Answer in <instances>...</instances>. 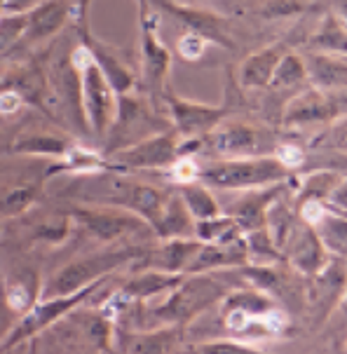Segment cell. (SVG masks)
<instances>
[{"label":"cell","instance_id":"9c48e42d","mask_svg":"<svg viewBox=\"0 0 347 354\" xmlns=\"http://www.w3.org/2000/svg\"><path fill=\"white\" fill-rule=\"evenodd\" d=\"M308 85L324 94H343L347 85V64L345 54L308 52L303 54Z\"/></svg>","mask_w":347,"mask_h":354},{"label":"cell","instance_id":"52a82bcc","mask_svg":"<svg viewBox=\"0 0 347 354\" xmlns=\"http://www.w3.org/2000/svg\"><path fill=\"white\" fill-rule=\"evenodd\" d=\"M205 139L212 151L223 158H251V155H263L265 134L249 122L221 120L216 127L205 134Z\"/></svg>","mask_w":347,"mask_h":354},{"label":"cell","instance_id":"9a60e30c","mask_svg":"<svg viewBox=\"0 0 347 354\" xmlns=\"http://www.w3.org/2000/svg\"><path fill=\"white\" fill-rule=\"evenodd\" d=\"M310 52H326V54H345L347 47V33L345 24L340 17L328 15L324 21L319 24V31L310 40Z\"/></svg>","mask_w":347,"mask_h":354},{"label":"cell","instance_id":"d4e9b609","mask_svg":"<svg viewBox=\"0 0 347 354\" xmlns=\"http://www.w3.org/2000/svg\"><path fill=\"white\" fill-rule=\"evenodd\" d=\"M28 301H31V298H28L26 289H21V286H15V289H10L8 303H10L12 310H26Z\"/></svg>","mask_w":347,"mask_h":354},{"label":"cell","instance_id":"7402d4cb","mask_svg":"<svg viewBox=\"0 0 347 354\" xmlns=\"http://www.w3.org/2000/svg\"><path fill=\"white\" fill-rule=\"evenodd\" d=\"M202 354H261V352H254V350H249V347H242L235 343H212V345L202 347Z\"/></svg>","mask_w":347,"mask_h":354},{"label":"cell","instance_id":"e0dca14e","mask_svg":"<svg viewBox=\"0 0 347 354\" xmlns=\"http://www.w3.org/2000/svg\"><path fill=\"white\" fill-rule=\"evenodd\" d=\"M80 298H82V293H80V296H75V298H71V301H57V303H50V305H43V308L33 310V315L28 317V319L19 326L21 328L19 335L31 333V331H35V328L45 326L47 322H52L55 317H59L66 308H71V305H73L75 301H80Z\"/></svg>","mask_w":347,"mask_h":354},{"label":"cell","instance_id":"8fae6325","mask_svg":"<svg viewBox=\"0 0 347 354\" xmlns=\"http://www.w3.org/2000/svg\"><path fill=\"white\" fill-rule=\"evenodd\" d=\"M124 256H101V258H92L87 263H77V266L64 270L62 274L55 279V291L57 293H71L75 291L80 284H85L87 279H94L99 272H109L113 266L122 263Z\"/></svg>","mask_w":347,"mask_h":354},{"label":"cell","instance_id":"484cf974","mask_svg":"<svg viewBox=\"0 0 347 354\" xmlns=\"http://www.w3.org/2000/svg\"><path fill=\"white\" fill-rule=\"evenodd\" d=\"M3 8L8 12H21L28 8H38V0H5Z\"/></svg>","mask_w":347,"mask_h":354},{"label":"cell","instance_id":"7c38bea8","mask_svg":"<svg viewBox=\"0 0 347 354\" xmlns=\"http://www.w3.org/2000/svg\"><path fill=\"white\" fill-rule=\"evenodd\" d=\"M80 218L85 221L89 230L101 239H115L120 235H127L141 227V221L136 216L129 214H80Z\"/></svg>","mask_w":347,"mask_h":354},{"label":"cell","instance_id":"8992f818","mask_svg":"<svg viewBox=\"0 0 347 354\" xmlns=\"http://www.w3.org/2000/svg\"><path fill=\"white\" fill-rule=\"evenodd\" d=\"M141 64L148 92L162 94L167 89L171 54L158 33V17L146 10L141 12Z\"/></svg>","mask_w":347,"mask_h":354},{"label":"cell","instance_id":"4fadbf2b","mask_svg":"<svg viewBox=\"0 0 347 354\" xmlns=\"http://www.w3.org/2000/svg\"><path fill=\"white\" fill-rule=\"evenodd\" d=\"M305 85H308V71H305L303 54H296L289 50L279 59L268 87H272L274 92H284V89H296V92H301Z\"/></svg>","mask_w":347,"mask_h":354},{"label":"cell","instance_id":"44dd1931","mask_svg":"<svg viewBox=\"0 0 347 354\" xmlns=\"http://www.w3.org/2000/svg\"><path fill=\"white\" fill-rule=\"evenodd\" d=\"M171 176L176 178V181H181L183 185L185 183H195V178H200V165H197V162L190 158V155H185V158H178L171 165Z\"/></svg>","mask_w":347,"mask_h":354},{"label":"cell","instance_id":"30bf717a","mask_svg":"<svg viewBox=\"0 0 347 354\" xmlns=\"http://www.w3.org/2000/svg\"><path fill=\"white\" fill-rule=\"evenodd\" d=\"M286 52H289V47L284 43H272L244 59L242 66H239V75H237L239 87L247 89V92H261V89H265L270 85L279 59H282Z\"/></svg>","mask_w":347,"mask_h":354},{"label":"cell","instance_id":"277c9868","mask_svg":"<svg viewBox=\"0 0 347 354\" xmlns=\"http://www.w3.org/2000/svg\"><path fill=\"white\" fill-rule=\"evenodd\" d=\"M340 94H324L319 89L303 87L289 99L282 111L284 127H310V124H333V120H343L345 106Z\"/></svg>","mask_w":347,"mask_h":354},{"label":"cell","instance_id":"ac0fdd59","mask_svg":"<svg viewBox=\"0 0 347 354\" xmlns=\"http://www.w3.org/2000/svg\"><path fill=\"white\" fill-rule=\"evenodd\" d=\"M207 50V40L197 33L185 31L181 38H178V54L185 59V62H197L202 59V54Z\"/></svg>","mask_w":347,"mask_h":354},{"label":"cell","instance_id":"ffe728a7","mask_svg":"<svg viewBox=\"0 0 347 354\" xmlns=\"http://www.w3.org/2000/svg\"><path fill=\"white\" fill-rule=\"evenodd\" d=\"M197 247L195 244H185V242H176L171 247H167V251H162V268L165 270H178L185 263L188 256H195Z\"/></svg>","mask_w":347,"mask_h":354},{"label":"cell","instance_id":"d6986e66","mask_svg":"<svg viewBox=\"0 0 347 354\" xmlns=\"http://www.w3.org/2000/svg\"><path fill=\"white\" fill-rule=\"evenodd\" d=\"M272 155H274V160H277L286 171L301 167L303 160H305L303 148L296 146V143H277V146H274V151H272Z\"/></svg>","mask_w":347,"mask_h":354},{"label":"cell","instance_id":"3957f363","mask_svg":"<svg viewBox=\"0 0 347 354\" xmlns=\"http://www.w3.org/2000/svg\"><path fill=\"white\" fill-rule=\"evenodd\" d=\"M193 151V139H183L174 129H167L118 151L115 160L120 167L127 169H158V167H171L178 158H185Z\"/></svg>","mask_w":347,"mask_h":354},{"label":"cell","instance_id":"7a4b0ae2","mask_svg":"<svg viewBox=\"0 0 347 354\" xmlns=\"http://www.w3.org/2000/svg\"><path fill=\"white\" fill-rule=\"evenodd\" d=\"M200 178L216 188H259L289 178V171L274 160V155H251V158H225L202 169Z\"/></svg>","mask_w":347,"mask_h":354},{"label":"cell","instance_id":"6da1fadb","mask_svg":"<svg viewBox=\"0 0 347 354\" xmlns=\"http://www.w3.org/2000/svg\"><path fill=\"white\" fill-rule=\"evenodd\" d=\"M71 64H73L75 73L80 77L82 111L87 115L89 127L94 129L97 136L109 134L118 113V94L113 92V87L109 85V80H106L97 62H94L92 52L85 45L73 52Z\"/></svg>","mask_w":347,"mask_h":354},{"label":"cell","instance_id":"ba28073f","mask_svg":"<svg viewBox=\"0 0 347 354\" xmlns=\"http://www.w3.org/2000/svg\"><path fill=\"white\" fill-rule=\"evenodd\" d=\"M160 3V8L169 12L171 17H176L178 21L185 24L190 33H197L207 40V43H218L223 47H232V38L228 31V24L221 19L209 10H197V8H185V5L171 3V0H155Z\"/></svg>","mask_w":347,"mask_h":354},{"label":"cell","instance_id":"cb8c5ba5","mask_svg":"<svg viewBox=\"0 0 347 354\" xmlns=\"http://www.w3.org/2000/svg\"><path fill=\"white\" fill-rule=\"evenodd\" d=\"M19 108H21V97L15 92V89H10V92H3V94H0V113H3V115L17 113Z\"/></svg>","mask_w":347,"mask_h":354},{"label":"cell","instance_id":"5b68a950","mask_svg":"<svg viewBox=\"0 0 347 354\" xmlns=\"http://www.w3.org/2000/svg\"><path fill=\"white\" fill-rule=\"evenodd\" d=\"M162 97L171 118V129L178 136H183V139H202L228 115V108L225 106H209L181 99L169 87L162 92Z\"/></svg>","mask_w":347,"mask_h":354},{"label":"cell","instance_id":"603a6c76","mask_svg":"<svg viewBox=\"0 0 347 354\" xmlns=\"http://www.w3.org/2000/svg\"><path fill=\"white\" fill-rule=\"evenodd\" d=\"M301 216H303L305 221H308L310 225H319V221L324 218L326 212H324V207H321L319 200H308V202L303 204Z\"/></svg>","mask_w":347,"mask_h":354},{"label":"cell","instance_id":"5bb4252c","mask_svg":"<svg viewBox=\"0 0 347 354\" xmlns=\"http://www.w3.org/2000/svg\"><path fill=\"white\" fill-rule=\"evenodd\" d=\"M66 15H68V8L62 0H47V3L33 8L31 21H28V40H40L52 35L66 21Z\"/></svg>","mask_w":347,"mask_h":354},{"label":"cell","instance_id":"2e32d148","mask_svg":"<svg viewBox=\"0 0 347 354\" xmlns=\"http://www.w3.org/2000/svg\"><path fill=\"white\" fill-rule=\"evenodd\" d=\"M183 204L188 207V212L200 221L214 218L218 216V204L209 195V190L205 185H197V183H185L183 185Z\"/></svg>","mask_w":347,"mask_h":354}]
</instances>
